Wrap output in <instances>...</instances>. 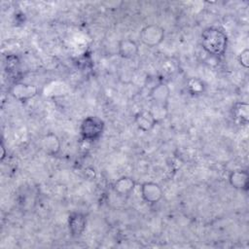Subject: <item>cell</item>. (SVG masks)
<instances>
[{
	"label": "cell",
	"mask_w": 249,
	"mask_h": 249,
	"mask_svg": "<svg viewBox=\"0 0 249 249\" xmlns=\"http://www.w3.org/2000/svg\"><path fill=\"white\" fill-rule=\"evenodd\" d=\"M203 50L212 55H223L227 50L228 37L217 27H207L201 33Z\"/></svg>",
	"instance_id": "1"
},
{
	"label": "cell",
	"mask_w": 249,
	"mask_h": 249,
	"mask_svg": "<svg viewBox=\"0 0 249 249\" xmlns=\"http://www.w3.org/2000/svg\"><path fill=\"white\" fill-rule=\"evenodd\" d=\"M103 129L104 122L96 116L87 117L80 126V132L83 139L90 142L97 140L102 135Z\"/></svg>",
	"instance_id": "2"
},
{
	"label": "cell",
	"mask_w": 249,
	"mask_h": 249,
	"mask_svg": "<svg viewBox=\"0 0 249 249\" xmlns=\"http://www.w3.org/2000/svg\"><path fill=\"white\" fill-rule=\"evenodd\" d=\"M139 38L145 46L157 47L164 39V29L158 24H148L141 29Z\"/></svg>",
	"instance_id": "3"
},
{
	"label": "cell",
	"mask_w": 249,
	"mask_h": 249,
	"mask_svg": "<svg viewBox=\"0 0 249 249\" xmlns=\"http://www.w3.org/2000/svg\"><path fill=\"white\" fill-rule=\"evenodd\" d=\"M141 196L146 202L157 203L162 198L163 192L159 184L145 182L141 185Z\"/></svg>",
	"instance_id": "4"
},
{
	"label": "cell",
	"mask_w": 249,
	"mask_h": 249,
	"mask_svg": "<svg viewBox=\"0 0 249 249\" xmlns=\"http://www.w3.org/2000/svg\"><path fill=\"white\" fill-rule=\"evenodd\" d=\"M10 92L16 99L19 101H26L37 95L38 89L33 85L17 83L11 88Z\"/></svg>",
	"instance_id": "5"
},
{
	"label": "cell",
	"mask_w": 249,
	"mask_h": 249,
	"mask_svg": "<svg viewBox=\"0 0 249 249\" xmlns=\"http://www.w3.org/2000/svg\"><path fill=\"white\" fill-rule=\"evenodd\" d=\"M86 226H87V219L83 213L73 212L69 215L68 227L72 236L78 237L82 235V233L86 230Z\"/></svg>",
	"instance_id": "6"
},
{
	"label": "cell",
	"mask_w": 249,
	"mask_h": 249,
	"mask_svg": "<svg viewBox=\"0 0 249 249\" xmlns=\"http://www.w3.org/2000/svg\"><path fill=\"white\" fill-rule=\"evenodd\" d=\"M135 124L137 127L142 131H150L153 129L155 124H157L158 120L154 116L153 112L151 110H141L139 111L134 118Z\"/></svg>",
	"instance_id": "7"
},
{
	"label": "cell",
	"mask_w": 249,
	"mask_h": 249,
	"mask_svg": "<svg viewBox=\"0 0 249 249\" xmlns=\"http://www.w3.org/2000/svg\"><path fill=\"white\" fill-rule=\"evenodd\" d=\"M41 148L47 155L55 156L60 151L61 143L57 135L53 132H49L42 137Z\"/></svg>",
	"instance_id": "8"
},
{
	"label": "cell",
	"mask_w": 249,
	"mask_h": 249,
	"mask_svg": "<svg viewBox=\"0 0 249 249\" xmlns=\"http://www.w3.org/2000/svg\"><path fill=\"white\" fill-rule=\"evenodd\" d=\"M150 96L154 103L160 107H165L170 96V89L165 84H159L155 86L151 91Z\"/></svg>",
	"instance_id": "9"
},
{
	"label": "cell",
	"mask_w": 249,
	"mask_h": 249,
	"mask_svg": "<svg viewBox=\"0 0 249 249\" xmlns=\"http://www.w3.org/2000/svg\"><path fill=\"white\" fill-rule=\"evenodd\" d=\"M229 182L234 189L241 191H248L249 174L246 170H233L229 175Z\"/></svg>",
	"instance_id": "10"
},
{
	"label": "cell",
	"mask_w": 249,
	"mask_h": 249,
	"mask_svg": "<svg viewBox=\"0 0 249 249\" xmlns=\"http://www.w3.org/2000/svg\"><path fill=\"white\" fill-rule=\"evenodd\" d=\"M138 45L131 39H122L118 44V53L121 57L128 59L138 53Z\"/></svg>",
	"instance_id": "11"
},
{
	"label": "cell",
	"mask_w": 249,
	"mask_h": 249,
	"mask_svg": "<svg viewBox=\"0 0 249 249\" xmlns=\"http://www.w3.org/2000/svg\"><path fill=\"white\" fill-rule=\"evenodd\" d=\"M135 186H136V183L132 178L127 176H123L114 183L113 189L116 194H118L119 196H128L134 190Z\"/></svg>",
	"instance_id": "12"
},
{
	"label": "cell",
	"mask_w": 249,
	"mask_h": 249,
	"mask_svg": "<svg viewBox=\"0 0 249 249\" xmlns=\"http://www.w3.org/2000/svg\"><path fill=\"white\" fill-rule=\"evenodd\" d=\"M232 116L239 124H247L249 122V105L246 102H236L233 104Z\"/></svg>",
	"instance_id": "13"
},
{
	"label": "cell",
	"mask_w": 249,
	"mask_h": 249,
	"mask_svg": "<svg viewBox=\"0 0 249 249\" xmlns=\"http://www.w3.org/2000/svg\"><path fill=\"white\" fill-rule=\"evenodd\" d=\"M187 88L192 94H200L204 90V84L198 78H191L188 80Z\"/></svg>",
	"instance_id": "14"
},
{
	"label": "cell",
	"mask_w": 249,
	"mask_h": 249,
	"mask_svg": "<svg viewBox=\"0 0 249 249\" xmlns=\"http://www.w3.org/2000/svg\"><path fill=\"white\" fill-rule=\"evenodd\" d=\"M237 60L239 62V64L244 67L245 69H247L249 67V50L245 49L243 50L237 56Z\"/></svg>",
	"instance_id": "15"
},
{
	"label": "cell",
	"mask_w": 249,
	"mask_h": 249,
	"mask_svg": "<svg viewBox=\"0 0 249 249\" xmlns=\"http://www.w3.org/2000/svg\"><path fill=\"white\" fill-rule=\"evenodd\" d=\"M1 150H2V154H1V160H4V158L6 157V148L4 145V142L1 141Z\"/></svg>",
	"instance_id": "16"
}]
</instances>
